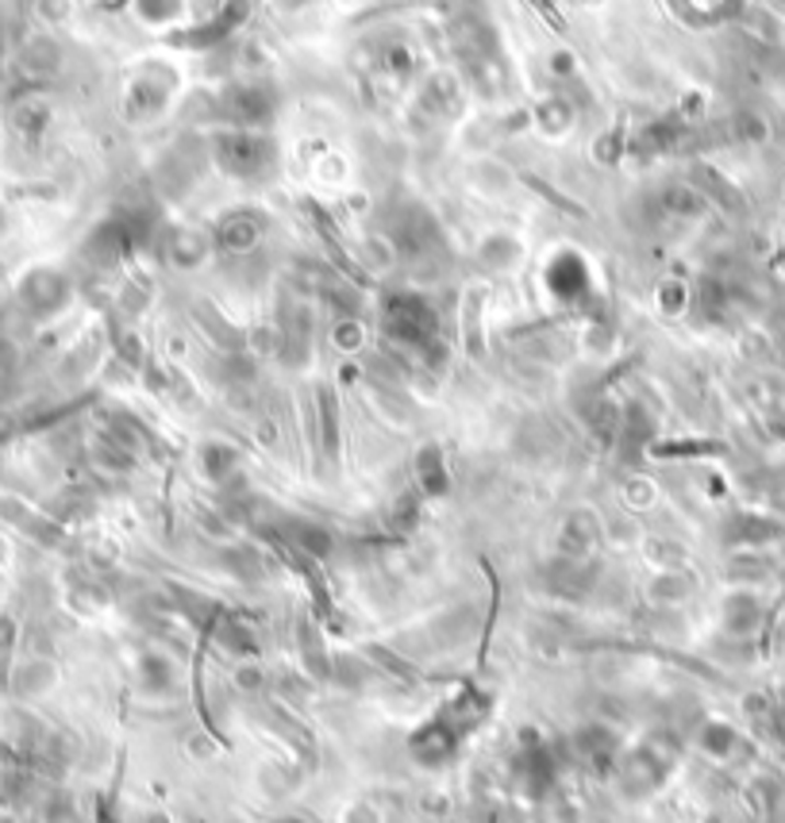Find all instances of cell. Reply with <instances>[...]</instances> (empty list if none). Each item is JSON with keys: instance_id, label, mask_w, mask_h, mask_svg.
<instances>
[{"instance_id": "6da1fadb", "label": "cell", "mask_w": 785, "mask_h": 823, "mask_svg": "<svg viewBox=\"0 0 785 823\" xmlns=\"http://www.w3.org/2000/svg\"><path fill=\"white\" fill-rule=\"evenodd\" d=\"M621 781H624V789H628L632 797H639V792H651L655 785L662 781V762L655 758V751L632 754V758L621 766Z\"/></svg>"}, {"instance_id": "7a4b0ae2", "label": "cell", "mask_w": 785, "mask_h": 823, "mask_svg": "<svg viewBox=\"0 0 785 823\" xmlns=\"http://www.w3.org/2000/svg\"><path fill=\"white\" fill-rule=\"evenodd\" d=\"M417 758H424L428 766H440V762H447L451 754H455V735H451L443 723H435V728H428V731H420V739H417Z\"/></svg>"}, {"instance_id": "3957f363", "label": "cell", "mask_w": 785, "mask_h": 823, "mask_svg": "<svg viewBox=\"0 0 785 823\" xmlns=\"http://www.w3.org/2000/svg\"><path fill=\"white\" fill-rule=\"evenodd\" d=\"M50 682H55V666L43 659H32L27 666H20V674L12 685H16L20 697H39V693L50 689Z\"/></svg>"}, {"instance_id": "277c9868", "label": "cell", "mask_w": 785, "mask_h": 823, "mask_svg": "<svg viewBox=\"0 0 785 823\" xmlns=\"http://www.w3.org/2000/svg\"><path fill=\"white\" fill-rule=\"evenodd\" d=\"M143 677H147V689H166L170 685V666L158 659H147L143 662Z\"/></svg>"}]
</instances>
